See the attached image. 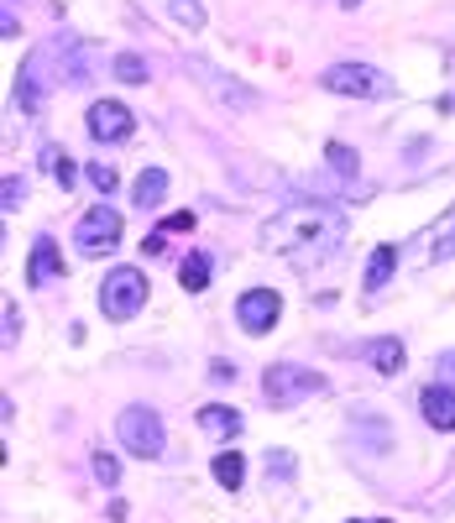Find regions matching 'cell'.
Returning <instances> with one entry per match:
<instances>
[{
	"mask_svg": "<svg viewBox=\"0 0 455 523\" xmlns=\"http://www.w3.org/2000/svg\"><path fill=\"white\" fill-rule=\"evenodd\" d=\"M22 199H27V179H16V173H11V179H5V194H0V205H5V215H11V210H16Z\"/></svg>",
	"mask_w": 455,
	"mask_h": 523,
	"instance_id": "cb8c5ba5",
	"label": "cell"
},
{
	"mask_svg": "<svg viewBox=\"0 0 455 523\" xmlns=\"http://www.w3.org/2000/svg\"><path fill=\"white\" fill-rule=\"evenodd\" d=\"M340 5H356V0H340Z\"/></svg>",
	"mask_w": 455,
	"mask_h": 523,
	"instance_id": "1f68e13d",
	"label": "cell"
},
{
	"mask_svg": "<svg viewBox=\"0 0 455 523\" xmlns=\"http://www.w3.org/2000/svg\"><path fill=\"white\" fill-rule=\"evenodd\" d=\"M168 11H173V16H179L188 31L205 27V11H199V0H168Z\"/></svg>",
	"mask_w": 455,
	"mask_h": 523,
	"instance_id": "603a6c76",
	"label": "cell"
},
{
	"mask_svg": "<svg viewBox=\"0 0 455 523\" xmlns=\"http://www.w3.org/2000/svg\"><path fill=\"white\" fill-rule=\"evenodd\" d=\"M393 273H398V247H393V241H382V247L372 251V262H366V288H372V293H377V288H388Z\"/></svg>",
	"mask_w": 455,
	"mask_h": 523,
	"instance_id": "5bb4252c",
	"label": "cell"
},
{
	"mask_svg": "<svg viewBox=\"0 0 455 523\" xmlns=\"http://www.w3.org/2000/svg\"><path fill=\"white\" fill-rule=\"evenodd\" d=\"M366 362L382 371V377H393V371H403V340H393V336H382V340H372L366 345Z\"/></svg>",
	"mask_w": 455,
	"mask_h": 523,
	"instance_id": "9a60e30c",
	"label": "cell"
},
{
	"mask_svg": "<svg viewBox=\"0 0 455 523\" xmlns=\"http://www.w3.org/2000/svg\"><path fill=\"white\" fill-rule=\"evenodd\" d=\"M22 31V22H16V5L5 0V16H0V37H16Z\"/></svg>",
	"mask_w": 455,
	"mask_h": 523,
	"instance_id": "f1b7e54d",
	"label": "cell"
},
{
	"mask_svg": "<svg viewBox=\"0 0 455 523\" xmlns=\"http://www.w3.org/2000/svg\"><path fill=\"white\" fill-rule=\"evenodd\" d=\"M179 283L188 293H205V288H210V251H188L183 267H179Z\"/></svg>",
	"mask_w": 455,
	"mask_h": 523,
	"instance_id": "e0dca14e",
	"label": "cell"
},
{
	"mask_svg": "<svg viewBox=\"0 0 455 523\" xmlns=\"http://www.w3.org/2000/svg\"><path fill=\"white\" fill-rule=\"evenodd\" d=\"M94 476H100L105 487H116V482H121V466H116V456H105V450H100V456H94Z\"/></svg>",
	"mask_w": 455,
	"mask_h": 523,
	"instance_id": "d4e9b609",
	"label": "cell"
},
{
	"mask_svg": "<svg viewBox=\"0 0 455 523\" xmlns=\"http://www.w3.org/2000/svg\"><path fill=\"white\" fill-rule=\"evenodd\" d=\"M356 523H388V519H356Z\"/></svg>",
	"mask_w": 455,
	"mask_h": 523,
	"instance_id": "4dcf8cb0",
	"label": "cell"
},
{
	"mask_svg": "<svg viewBox=\"0 0 455 523\" xmlns=\"http://www.w3.org/2000/svg\"><path fill=\"white\" fill-rule=\"evenodd\" d=\"M262 393H267V403H273V408H293L299 398L325 393V371L299 367V362H273V367L262 371Z\"/></svg>",
	"mask_w": 455,
	"mask_h": 523,
	"instance_id": "7a4b0ae2",
	"label": "cell"
},
{
	"mask_svg": "<svg viewBox=\"0 0 455 523\" xmlns=\"http://www.w3.org/2000/svg\"><path fill=\"white\" fill-rule=\"evenodd\" d=\"M84 126H90L94 142H126L136 131V116H131V105H121V100H94Z\"/></svg>",
	"mask_w": 455,
	"mask_h": 523,
	"instance_id": "9c48e42d",
	"label": "cell"
},
{
	"mask_svg": "<svg viewBox=\"0 0 455 523\" xmlns=\"http://www.w3.org/2000/svg\"><path fill=\"white\" fill-rule=\"evenodd\" d=\"M194 74H199V79H205V84L225 100V105H257V90H246V84H236V79H220L210 63H194Z\"/></svg>",
	"mask_w": 455,
	"mask_h": 523,
	"instance_id": "7c38bea8",
	"label": "cell"
},
{
	"mask_svg": "<svg viewBox=\"0 0 455 523\" xmlns=\"http://www.w3.org/2000/svg\"><path fill=\"white\" fill-rule=\"evenodd\" d=\"M42 173H48V179L63 188V194L74 188V162L63 157V147H42Z\"/></svg>",
	"mask_w": 455,
	"mask_h": 523,
	"instance_id": "d6986e66",
	"label": "cell"
},
{
	"mask_svg": "<svg viewBox=\"0 0 455 523\" xmlns=\"http://www.w3.org/2000/svg\"><path fill=\"white\" fill-rule=\"evenodd\" d=\"M16 330H22V309L5 304V345H16Z\"/></svg>",
	"mask_w": 455,
	"mask_h": 523,
	"instance_id": "83f0119b",
	"label": "cell"
},
{
	"mask_svg": "<svg viewBox=\"0 0 455 523\" xmlns=\"http://www.w3.org/2000/svg\"><path fill=\"white\" fill-rule=\"evenodd\" d=\"M451 257H455V205L445 210V220L429 236V262H451Z\"/></svg>",
	"mask_w": 455,
	"mask_h": 523,
	"instance_id": "ac0fdd59",
	"label": "cell"
},
{
	"mask_svg": "<svg viewBox=\"0 0 455 523\" xmlns=\"http://www.w3.org/2000/svg\"><path fill=\"white\" fill-rule=\"evenodd\" d=\"M116 434H121V445L136 456V461H157V456H162V445H168L162 419H157V408H147V403H131V408H121V424H116Z\"/></svg>",
	"mask_w": 455,
	"mask_h": 523,
	"instance_id": "3957f363",
	"label": "cell"
},
{
	"mask_svg": "<svg viewBox=\"0 0 455 523\" xmlns=\"http://www.w3.org/2000/svg\"><path fill=\"white\" fill-rule=\"evenodd\" d=\"M199 430L231 440V434H241V414H236V408H225V403H205V408H199Z\"/></svg>",
	"mask_w": 455,
	"mask_h": 523,
	"instance_id": "4fadbf2b",
	"label": "cell"
},
{
	"mask_svg": "<svg viewBox=\"0 0 455 523\" xmlns=\"http://www.w3.org/2000/svg\"><path fill=\"white\" fill-rule=\"evenodd\" d=\"M110 74H116L121 84H147V63L136 58V53H121V58H116V68H110Z\"/></svg>",
	"mask_w": 455,
	"mask_h": 523,
	"instance_id": "44dd1931",
	"label": "cell"
},
{
	"mask_svg": "<svg viewBox=\"0 0 455 523\" xmlns=\"http://www.w3.org/2000/svg\"><path fill=\"white\" fill-rule=\"evenodd\" d=\"M241 476H246L241 450H220V456H214V482H220V487H231V492H236V487H241Z\"/></svg>",
	"mask_w": 455,
	"mask_h": 523,
	"instance_id": "ffe728a7",
	"label": "cell"
},
{
	"mask_svg": "<svg viewBox=\"0 0 455 523\" xmlns=\"http://www.w3.org/2000/svg\"><path fill=\"white\" fill-rule=\"evenodd\" d=\"M142 304H147V277L136 273V267L105 273V283H100V309H105V319H131Z\"/></svg>",
	"mask_w": 455,
	"mask_h": 523,
	"instance_id": "8992f818",
	"label": "cell"
},
{
	"mask_svg": "<svg viewBox=\"0 0 455 523\" xmlns=\"http://www.w3.org/2000/svg\"><path fill=\"white\" fill-rule=\"evenodd\" d=\"M325 157H330V168L340 173V179H356V153H351V147L330 142V147H325Z\"/></svg>",
	"mask_w": 455,
	"mask_h": 523,
	"instance_id": "7402d4cb",
	"label": "cell"
},
{
	"mask_svg": "<svg viewBox=\"0 0 455 523\" xmlns=\"http://www.w3.org/2000/svg\"><path fill=\"white\" fill-rule=\"evenodd\" d=\"M157 231H162V236H179V231H194V215H188V210H179V215H168V220H162Z\"/></svg>",
	"mask_w": 455,
	"mask_h": 523,
	"instance_id": "4316f807",
	"label": "cell"
},
{
	"mask_svg": "<svg viewBox=\"0 0 455 523\" xmlns=\"http://www.w3.org/2000/svg\"><path fill=\"white\" fill-rule=\"evenodd\" d=\"M27 277H31V288H48V283L63 277V257H58V241H53V236H37V241H31Z\"/></svg>",
	"mask_w": 455,
	"mask_h": 523,
	"instance_id": "30bf717a",
	"label": "cell"
},
{
	"mask_svg": "<svg viewBox=\"0 0 455 523\" xmlns=\"http://www.w3.org/2000/svg\"><path fill=\"white\" fill-rule=\"evenodd\" d=\"M162 194H168V173H162V168H147V173L136 179V188H131L136 210H157V205H162Z\"/></svg>",
	"mask_w": 455,
	"mask_h": 523,
	"instance_id": "2e32d148",
	"label": "cell"
},
{
	"mask_svg": "<svg viewBox=\"0 0 455 523\" xmlns=\"http://www.w3.org/2000/svg\"><path fill=\"white\" fill-rule=\"evenodd\" d=\"M90 184L100 188V194H110V188H116V168H110V162H90Z\"/></svg>",
	"mask_w": 455,
	"mask_h": 523,
	"instance_id": "484cf974",
	"label": "cell"
},
{
	"mask_svg": "<svg viewBox=\"0 0 455 523\" xmlns=\"http://www.w3.org/2000/svg\"><path fill=\"white\" fill-rule=\"evenodd\" d=\"M340 236H346V215L335 205H319V199L288 205L283 215H273L262 225V247L273 251V257H283L288 267H319V262H330Z\"/></svg>",
	"mask_w": 455,
	"mask_h": 523,
	"instance_id": "6da1fadb",
	"label": "cell"
},
{
	"mask_svg": "<svg viewBox=\"0 0 455 523\" xmlns=\"http://www.w3.org/2000/svg\"><path fill=\"white\" fill-rule=\"evenodd\" d=\"M319 84L330 94H351V100H382V94H393V79L377 74V68H366V63H330L319 74Z\"/></svg>",
	"mask_w": 455,
	"mask_h": 523,
	"instance_id": "5b68a950",
	"label": "cell"
},
{
	"mask_svg": "<svg viewBox=\"0 0 455 523\" xmlns=\"http://www.w3.org/2000/svg\"><path fill=\"white\" fill-rule=\"evenodd\" d=\"M419 414L429 419V430H455V388H424L419 393Z\"/></svg>",
	"mask_w": 455,
	"mask_h": 523,
	"instance_id": "8fae6325",
	"label": "cell"
},
{
	"mask_svg": "<svg viewBox=\"0 0 455 523\" xmlns=\"http://www.w3.org/2000/svg\"><path fill=\"white\" fill-rule=\"evenodd\" d=\"M277 314H283V299H277L273 288H246L241 304H236V319H241L246 336H267L277 325Z\"/></svg>",
	"mask_w": 455,
	"mask_h": 523,
	"instance_id": "ba28073f",
	"label": "cell"
},
{
	"mask_svg": "<svg viewBox=\"0 0 455 523\" xmlns=\"http://www.w3.org/2000/svg\"><path fill=\"white\" fill-rule=\"evenodd\" d=\"M74 241H79V251H84V257H105V251H116V247H121V215H116L110 205H94V210H84L79 231H74Z\"/></svg>",
	"mask_w": 455,
	"mask_h": 523,
	"instance_id": "52a82bcc",
	"label": "cell"
},
{
	"mask_svg": "<svg viewBox=\"0 0 455 523\" xmlns=\"http://www.w3.org/2000/svg\"><path fill=\"white\" fill-rule=\"evenodd\" d=\"M58 84H63V68H53V42H48V48L31 53L27 68H22V79H16V105H22L27 116H37Z\"/></svg>",
	"mask_w": 455,
	"mask_h": 523,
	"instance_id": "277c9868",
	"label": "cell"
},
{
	"mask_svg": "<svg viewBox=\"0 0 455 523\" xmlns=\"http://www.w3.org/2000/svg\"><path fill=\"white\" fill-rule=\"evenodd\" d=\"M267 471H277V476H293V456H267Z\"/></svg>",
	"mask_w": 455,
	"mask_h": 523,
	"instance_id": "f546056e",
	"label": "cell"
}]
</instances>
